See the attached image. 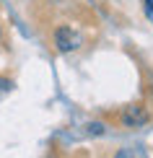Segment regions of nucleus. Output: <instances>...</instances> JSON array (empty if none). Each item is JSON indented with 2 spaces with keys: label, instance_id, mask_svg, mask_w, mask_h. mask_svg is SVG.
Listing matches in <instances>:
<instances>
[{
  "label": "nucleus",
  "instance_id": "20e7f679",
  "mask_svg": "<svg viewBox=\"0 0 153 158\" xmlns=\"http://www.w3.org/2000/svg\"><path fill=\"white\" fill-rule=\"evenodd\" d=\"M143 8H145V16L153 21V0H143Z\"/></svg>",
  "mask_w": 153,
  "mask_h": 158
},
{
  "label": "nucleus",
  "instance_id": "7ed1b4c3",
  "mask_svg": "<svg viewBox=\"0 0 153 158\" xmlns=\"http://www.w3.org/2000/svg\"><path fill=\"white\" fill-rule=\"evenodd\" d=\"M86 132H88V135H101L104 132V124L101 122H91V124H86Z\"/></svg>",
  "mask_w": 153,
  "mask_h": 158
},
{
  "label": "nucleus",
  "instance_id": "39448f33",
  "mask_svg": "<svg viewBox=\"0 0 153 158\" xmlns=\"http://www.w3.org/2000/svg\"><path fill=\"white\" fill-rule=\"evenodd\" d=\"M114 158H132V153H130L127 148H122V150H117V156H114Z\"/></svg>",
  "mask_w": 153,
  "mask_h": 158
},
{
  "label": "nucleus",
  "instance_id": "f03ea898",
  "mask_svg": "<svg viewBox=\"0 0 153 158\" xmlns=\"http://www.w3.org/2000/svg\"><path fill=\"white\" fill-rule=\"evenodd\" d=\"M122 122L127 124V127H140V124L148 122V111H145L140 104H132L122 111Z\"/></svg>",
  "mask_w": 153,
  "mask_h": 158
},
{
  "label": "nucleus",
  "instance_id": "423d86ee",
  "mask_svg": "<svg viewBox=\"0 0 153 158\" xmlns=\"http://www.w3.org/2000/svg\"><path fill=\"white\" fill-rule=\"evenodd\" d=\"M0 36H3V29H0Z\"/></svg>",
  "mask_w": 153,
  "mask_h": 158
},
{
  "label": "nucleus",
  "instance_id": "f257e3e1",
  "mask_svg": "<svg viewBox=\"0 0 153 158\" xmlns=\"http://www.w3.org/2000/svg\"><path fill=\"white\" fill-rule=\"evenodd\" d=\"M55 47L57 52H73L81 47V36H78V31H73L70 26H57L55 29Z\"/></svg>",
  "mask_w": 153,
  "mask_h": 158
}]
</instances>
